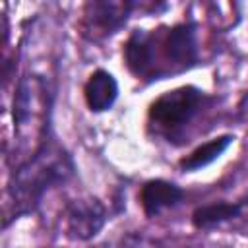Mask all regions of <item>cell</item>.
Listing matches in <instances>:
<instances>
[{
    "instance_id": "cell-1",
    "label": "cell",
    "mask_w": 248,
    "mask_h": 248,
    "mask_svg": "<svg viewBox=\"0 0 248 248\" xmlns=\"http://www.w3.org/2000/svg\"><path fill=\"white\" fill-rule=\"evenodd\" d=\"M76 172L72 155L54 141H45L43 147L29 159L21 161L8 184L6 223L31 213L39 207L45 194L54 186L66 184Z\"/></svg>"
},
{
    "instance_id": "cell-2",
    "label": "cell",
    "mask_w": 248,
    "mask_h": 248,
    "mask_svg": "<svg viewBox=\"0 0 248 248\" xmlns=\"http://www.w3.org/2000/svg\"><path fill=\"white\" fill-rule=\"evenodd\" d=\"M50 91L45 79L37 74H27L17 81L14 95V128L16 136L23 141L31 140L43 147L48 128Z\"/></svg>"
},
{
    "instance_id": "cell-3",
    "label": "cell",
    "mask_w": 248,
    "mask_h": 248,
    "mask_svg": "<svg viewBox=\"0 0 248 248\" xmlns=\"http://www.w3.org/2000/svg\"><path fill=\"white\" fill-rule=\"evenodd\" d=\"M207 97L194 85H182L157 97L147 112L149 126L169 141L178 138L184 128L200 114Z\"/></svg>"
},
{
    "instance_id": "cell-4",
    "label": "cell",
    "mask_w": 248,
    "mask_h": 248,
    "mask_svg": "<svg viewBox=\"0 0 248 248\" xmlns=\"http://www.w3.org/2000/svg\"><path fill=\"white\" fill-rule=\"evenodd\" d=\"M157 54H161L165 60L163 76L184 72L196 66L198 62L196 25L192 21H182L169 27L165 33L155 31V60Z\"/></svg>"
},
{
    "instance_id": "cell-5",
    "label": "cell",
    "mask_w": 248,
    "mask_h": 248,
    "mask_svg": "<svg viewBox=\"0 0 248 248\" xmlns=\"http://www.w3.org/2000/svg\"><path fill=\"white\" fill-rule=\"evenodd\" d=\"M136 2L130 0H93L83 10V33L89 39L114 35L132 16Z\"/></svg>"
},
{
    "instance_id": "cell-6",
    "label": "cell",
    "mask_w": 248,
    "mask_h": 248,
    "mask_svg": "<svg viewBox=\"0 0 248 248\" xmlns=\"http://www.w3.org/2000/svg\"><path fill=\"white\" fill-rule=\"evenodd\" d=\"M107 223L105 205L91 196L72 200L66 205V232L74 240H91L95 238Z\"/></svg>"
},
{
    "instance_id": "cell-7",
    "label": "cell",
    "mask_w": 248,
    "mask_h": 248,
    "mask_svg": "<svg viewBox=\"0 0 248 248\" xmlns=\"http://www.w3.org/2000/svg\"><path fill=\"white\" fill-rule=\"evenodd\" d=\"M124 62L134 76L155 79V33L145 29L132 31L124 45Z\"/></svg>"
},
{
    "instance_id": "cell-8",
    "label": "cell",
    "mask_w": 248,
    "mask_h": 248,
    "mask_svg": "<svg viewBox=\"0 0 248 248\" xmlns=\"http://www.w3.org/2000/svg\"><path fill=\"white\" fill-rule=\"evenodd\" d=\"M182 198H184L182 188L176 186L174 182H169V180H163V178L147 180L141 186V192H140L141 209L147 217H155L161 211L178 205L182 202Z\"/></svg>"
},
{
    "instance_id": "cell-9",
    "label": "cell",
    "mask_w": 248,
    "mask_h": 248,
    "mask_svg": "<svg viewBox=\"0 0 248 248\" xmlns=\"http://www.w3.org/2000/svg\"><path fill=\"white\" fill-rule=\"evenodd\" d=\"M83 99L91 112L110 110L118 99L116 78L107 70H95L83 85Z\"/></svg>"
},
{
    "instance_id": "cell-10",
    "label": "cell",
    "mask_w": 248,
    "mask_h": 248,
    "mask_svg": "<svg viewBox=\"0 0 248 248\" xmlns=\"http://www.w3.org/2000/svg\"><path fill=\"white\" fill-rule=\"evenodd\" d=\"M234 141V136L231 134H225V136H219V138H213L202 145H198L194 151H190L184 159H180V169L184 172H194V170H200L207 165H211L213 161H217L227 149L229 145Z\"/></svg>"
},
{
    "instance_id": "cell-11",
    "label": "cell",
    "mask_w": 248,
    "mask_h": 248,
    "mask_svg": "<svg viewBox=\"0 0 248 248\" xmlns=\"http://www.w3.org/2000/svg\"><path fill=\"white\" fill-rule=\"evenodd\" d=\"M242 213V203H229V202H213L194 209L192 225L196 229H211L225 221L236 219Z\"/></svg>"
}]
</instances>
